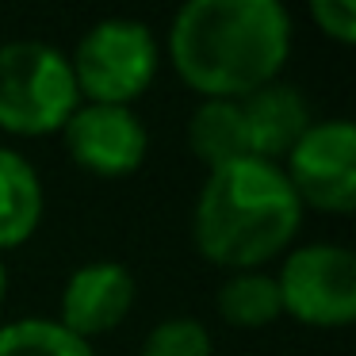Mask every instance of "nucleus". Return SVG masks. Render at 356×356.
<instances>
[{
	"mask_svg": "<svg viewBox=\"0 0 356 356\" xmlns=\"http://www.w3.org/2000/svg\"><path fill=\"white\" fill-rule=\"evenodd\" d=\"M169 54L203 100H245L291 54V16L276 0H192L177 12Z\"/></svg>",
	"mask_w": 356,
	"mask_h": 356,
	"instance_id": "1",
	"label": "nucleus"
},
{
	"mask_svg": "<svg viewBox=\"0 0 356 356\" xmlns=\"http://www.w3.org/2000/svg\"><path fill=\"white\" fill-rule=\"evenodd\" d=\"M299 226L302 203L295 200L284 169L245 157L211 169L195 200L192 238L211 264L249 272L284 253Z\"/></svg>",
	"mask_w": 356,
	"mask_h": 356,
	"instance_id": "2",
	"label": "nucleus"
},
{
	"mask_svg": "<svg viewBox=\"0 0 356 356\" xmlns=\"http://www.w3.org/2000/svg\"><path fill=\"white\" fill-rule=\"evenodd\" d=\"M81 108L70 58L47 42L0 47V131L19 138L58 134Z\"/></svg>",
	"mask_w": 356,
	"mask_h": 356,
	"instance_id": "3",
	"label": "nucleus"
},
{
	"mask_svg": "<svg viewBox=\"0 0 356 356\" xmlns=\"http://www.w3.org/2000/svg\"><path fill=\"white\" fill-rule=\"evenodd\" d=\"M70 70L85 104L131 108L157 77V39L138 19H100L81 35Z\"/></svg>",
	"mask_w": 356,
	"mask_h": 356,
	"instance_id": "4",
	"label": "nucleus"
},
{
	"mask_svg": "<svg viewBox=\"0 0 356 356\" xmlns=\"http://www.w3.org/2000/svg\"><path fill=\"white\" fill-rule=\"evenodd\" d=\"M284 314L302 325L341 330L356 318V257L345 245H302L276 276Z\"/></svg>",
	"mask_w": 356,
	"mask_h": 356,
	"instance_id": "5",
	"label": "nucleus"
},
{
	"mask_svg": "<svg viewBox=\"0 0 356 356\" xmlns=\"http://www.w3.org/2000/svg\"><path fill=\"white\" fill-rule=\"evenodd\" d=\"M284 177L302 207L325 215L356 211V127L348 119L310 123L284 157Z\"/></svg>",
	"mask_w": 356,
	"mask_h": 356,
	"instance_id": "6",
	"label": "nucleus"
},
{
	"mask_svg": "<svg viewBox=\"0 0 356 356\" xmlns=\"http://www.w3.org/2000/svg\"><path fill=\"white\" fill-rule=\"evenodd\" d=\"M70 157L92 177H131L142 169L149 149V134L134 108H111V104H81L62 127Z\"/></svg>",
	"mask_w": 356,
	"mask_h": 356,
	"instance_id": "7",
	"label": "nucleus"
},
{
	"mask_svg": "<svg viewBox=\"0 0 356 356\" xmlns=\"http://www.w3.org/2000/svg\"><path fill=\"white\" fill-rule=\"evenodd\" d=\"M134 272L119 261H92L81 264L62 287V318L58 325L73 333V337L88 341L100 333L115 330L134 307Z\"/></svg>",
	"mask_w": 356,
	"mask_h": 356,
	"instance_id": "8",
	"label": "nucleus"
},
{
	"mask_svg": "<svg viewBox=\"0 0 356 356\" xmlns=\"http://www.w3.org/2000/svg\"><path fill=\"white\" fill-rule=\"evenodd\" d=\"M241 115H245L249 154L268 165L284 161L295 142L307 134V127L314 123L310 119V104L302 100V92L291 85H280V81L249 92L241 100Z\"/></svg>",
	"mask_w": 356,
	"mask_h": 356,
	"instance_id": "9",
	"label": "nucleus"
},
{
	"mask_svg": "<svg viewBox=\"0 0 356 356\" xmlns=\"http://www.w3.org/2000/svg\"><path fill=\"white\" fill-rule=\"evenodd\" d=\"M42 180L24 154L0 146V253L19 249L42 222Z\"/></svg>",
	"mask_w": 356,
	"mask_h": 356,
	"instance_id": "10",
	"label": "nucleus"
},
{
	"mask_svg": "<svg viewBox=\"0 0 356 356\" xmlns=\"http://www.w3.org/2000/svg\"><path fill=\"white\" fill-rule=\"evenodd\" d=\"M188 146L207 169H222L230 161L253 157L241 100H203L188 119Z\"/></svg>",
	"mask_w": 356,
	"mask_h": 356,
	"instance_id": "11",
	"label": "nucleus"
},
{
	"mask_svg": "<svg viewBox=\"0 0 356 356\" xmlns=\"http://www.w3.org/2000/svg\"><path fill=\"white\" fill-rule=\"evenodd\" d=\"M218 314H222V322L241 325V330H261V325L276 322L284 314L276 276H264L261 268L226 276L218 287Z\"/></svg>",
	"mask_w": 356,
	"mask_h": 356,
	"instance_id": "12",
	"label": "nucleus"
},
{
	"mask_svg": "<svg viewBox=\"0 0 356 356\" xmlns=\"http://www.w3.org/2000/svg\"><path fill=\"white\" fill-rule=\"evenodd\" d=\"M0 356H96L92 345L73 337L50 318H19L0 325Z\"/></svg>",
	"mask_w": 356,
	"mask_h": 356,
	"instance_id": "13",
	"label": "nucleus"
},
{
	"mask_svg": "<svg viewBox=\"0 0 356 356\" xmlns=\"http://www.w3.org/2000/svg\"><path fill=\"white\" fill-rule=\"evenodd\" d=\"M138 356H211V333L195 318H165L149 330Z\"/></svg>",
	"mask_w": 356,
	"mask_h": 356,
	"instance_id": "14",
	"label": "nucleus"
},
{
	"mask_svg": "<svg viewBox=\"0 0 356 356\" xmlns=\"http://www.w3.org/2000/svg\"><path fill=\"white\" fill-rule=\"evenodd\" d=\"M310 19L318 24V31L325 39L353 47L356 42V4L353 0H314L310 4Z\"/></svg>",
	"mask_w": 356,
	"mask_h": 356,
	"instance_id": "15",
	"label": "nucleus"
},
{
	"mask_svg": "<svg viewBox=\"0 0 356 356\" xmlns=\"http://www.w3.org/2000/svg\"><path fill=\"white\" fill-rule=\"evenodd\" d=\"M4 291H8V276H4V261H0V302H4Z\"/></svg>",
	"mask_w": 356,
	"mask_h": 356,
	"instance_id": "16",
	"label": "nucleus"
}]
</instances>
